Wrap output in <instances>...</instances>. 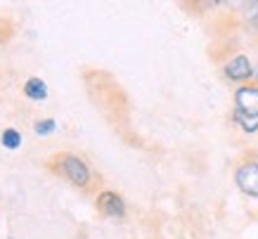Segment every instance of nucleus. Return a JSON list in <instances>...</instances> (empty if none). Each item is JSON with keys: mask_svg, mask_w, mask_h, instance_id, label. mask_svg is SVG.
I'll return each mask as SVG.
<instances>
[{"mask_svg": "<svg viewBox=\"0 0 258 239\" xmlns=\"http://www.w3.org/2000/svg\"><path fill=\"white\" fill-rule=\"evenodd\" d=\"M50 173L69 180L74 187H79L83 192H88L93 187V170L88 168V163L81 159L79 154H71V152H59L47 161Z\"/></svg>", "mask_w": 258, "mask_h": 239, "instance_id": "1", "label": "nucleus"}, {"mask_svg": "<svg viewBox=\"0 0 258 239\" xmlns=\"http://www.w3.org/2000/svg\"><path fill=\"white\" fill-rule=\"evenodd\" d=\"M235 185L239 187V192L258 199V161H242L235 168Z\"/></svg>", "mask_w": 258, "mask_h": 239, "instance_id": "2", "label": "nucleus"}, {"mask_svg": "<svg viewBox=\"0 0 258 239\" xmlns=\"http://www.w3.org/2000/svg\"><path fill=\"white\" fill-rule=\"evenodd\" d=\"M223 74L232 83H246V81H251L256 76V69H253V64H251V59L246 54H235V57H230L225 62Z\"/></svg>", "mask_w": 258, "mask_h": 239, "instance_id": "3", "label": "nucleus"}, {"mask_svg": "<svg viewBox=\"0 0 258 239\" xmlns=\"http://www.w3.org/2000/svg\"><path fill=\"white\" fill-rule=\"evenodd\" d=\"M95 206H97V211H100L102 216H107V218H114V220L125 218V201L118 192H111V190L100 192L97 199H95Z\"/></svg>", "mask_w": 258, "mask_h": 239, "instance_id": "4", "label": "nucleus"}, {"mask_svg": "<svg viewBox=\"0 0 258 239\" xmlns=\"http://www.w3.org/2000/svg\"><path fill=\"white\" fill-rule=\"evenodd\" d=\"M235 109L242 114H258V85H239L235 90Z\"/></svg>", "mask_w": 258, "mask_h": 239, "instance_id": "5", "label": "nucleus"}, {"mask_svg": "<svg viewBox=\"0 0 258 239\" xmlns=\"http://www.w3.org/2000/svg\"><path fill=\"white\" fill-rule=\"evenodd\" d=\"M24 95H26L29 100H33V102H43L47 97L45 81H43V78H38V76H31L26 83H24Z\"/></svg>", "mask_w": 258, "mask_h": 239, "instance_id": "6", "label": "nucleus"}, {"mask_svg": "<svg viewBox=\"0 0 258 239\" xmlns=\"http://www.w3.org/2000/svg\"><path fill=\"white\" fill-rule=\"evenodd\" d=\"M232 121H235L237 126H239V131H244V133H258V114H242V111H232Z\"/></svg>", "mask_w": 258, "mask_h": 239, "instance_id": "7", "label": "nucleus"}, {"mask_svg": "<svg viewBox=\"0 0 258 239\" xmlns=\"http://www.w3.org/2000/svg\"><path fill=\"white\" fill-rule=\"evenodd\" d=\"M242 19L246 24V29L258 33V0L253 3H244L242 5Z\"/></svg>", "mask_w": 258, "mask_h": 239, "instance_id": "8", "label": "nucleus"}, {"mask_svg": "<svg viewBox=\"0 0 258 239\" xmlns=\"http://www.w3.org/2000/svg\"><path fill=\"white\" fill-rule=\"evenodd\" d=\"M55 131H57L55 118H38V121L33 124V133H36L38 138H47V135H52Z\"/></svg>", "mask_w": 258, "mask_h": 239, "instance_id": "9", "label": "nucleus"}, {"mask_svg": "<svg viewBox=\"0 0 258 239\" xmlns=\"http://www.w3.org/2000/svg\"><path fill=\"white\" fill-rule=\"evenodd\" d=\"M0 142L5 149H17V147L22 145V133L15 131V128H5L3 135H0Z\"/></svg>", "mask_w": 258, "mask_h": 239, "instance_id": "10", "label": "nucleus"}]
</instances>
